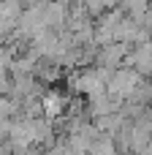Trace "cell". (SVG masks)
Segmentation results:
<instances>
[{"label": "cell", "instance_id": "3", "mask_svg": "<svg viewBox=\"0 0 152 155\" xmlns=\"http://www.w3.org/2000/svg\"><path fill=\"white\" fill-rule=\"evenodd\" d=\"M65 112H68V95L57 87H46L41 93V114L54 123V120H63Z\"/></svg>", "mask_w": 152, "mask_h": 155}, {"label": "cell", "instance_id": "1", "mask_svg": "<svg viewBox=\"0 0 152 155\" xmlns=\"http://www.w3.org/2000/svg\"><path fill=\"white\" fill-rule=\"evenodd\" d=\"M141 82V74L136 68H114L109 82H106V90L117 98V101H128L136 90V84Z\"/></svg>", "mask_w": 152, "mask_h": 155}, {"label": "cell", "instance_id": "2", "mask_svg": "<svg viewBox=\"0 0 152 155\" xmlns=\"http://www.w3.org/2000/svg\"><path fill=\"white\" fill-rule=\"evenodd\" d=\"M24 11V3L22 0H0V44L11 41L16 25H19V16Z\"/></svg>", "mask_w": 152, "mask_h": 155}, {"label": "cell", "instance_id": "6", "mask_svg": "<svg viewBox=\"0 0 152 155\" xmlns=\"http://www.w3.org/2000/svg\"><path fill=\"white\" fill-rule=\"evenodd\" d=\"M24 5H35V3H44V0H22Z\"/></svg>", "mask_w": 152, "mask_h": 155}, {"label": "cell", "instance_id": "5", "mask_svg": "<svg viewBox=\"0 0 152 155\" xmlns=\"http://www.w3.org/2000/svg\"><path fill=\"white\" fill-rule=\"evenodd\" d=\"M120 3H122L125 14L128 16H136V19H141L150 11V0H120Z\"/></svg>", "mask_w": 152, "mask_h": 155}, {"label": "cell", "instance_id": "4", "mask_svg": "<svg viewBox=\"0 0 152 155\" xmlns=\"http://www.w3.org/2000/svg\"><path fill=\"white\" fill-rule=\"evenodd\" d=\"M128 57V44L125 41H112V44H103L98 46L95 52V65H103V68H120V63Z\"/></svg>", "mask_w": 152, "mask_h": 155}]
</instances>
